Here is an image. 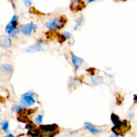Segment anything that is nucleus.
<instances>
[{
    "label": "nucleus",
    "mask_w": 137,
    "mask_h": 137,
    "mask_svg": "<svg viewBox=\"0 0 137 137\" xmlns=\"http://www.w3.org/2000/svg\"><path fill=\"white\" fill-rule=\"evenodd\" d=\"M111 120H112V122H113V124H114V126L118 125L121 122V121L120 120L118 116L114 114H112V115H111Z\"/></svg>",
    "instance_id": "nucleus-13"
},
{
    "label": "nucleus",
    "mask_w": 137,
    "mask_h": 137,
    "mask_svg": "<svg viewBox=\"0 0 137 137\" xmlns=\"http://www.w3.org/2000/svg\"><path fill=\"white\" fill-rule=\"evenodd\" d=\"M12 46V40L8 36H2V47L4 49H9Z\"/></svg>",
    "instance_id": "nucleus-9"
},
{
    "label": "nucleus",
    "mask_w": 137,
    "mask_h": 137,
    "mask_svg": "<svg viewBox=\"0 0 137 137\" xmlns=\"http://www.w3.org/2000/svg\"><path fill=\"white\" fill-rule=\"evenodd\" d=\"M23 2H24V4L26 7H30L32 5V2L31 0H23Z\"/></svg>",
    "instance_id": "nucleus-19"
},
{
    "label": "nucleus",
    "mask_w": 137,
    "mask_h": 137,
    "mask_svg": "<svg viewBox=\"0 0 137 137\" xmlns=\"http://www.w3.org/2000/svg\"><path fill=\"white\" fill-rule=\"evenodd\" d=\"M71 59L72 65L74 68V72H76L78 69L80 67V66L84 63V60L82 58L77 56L72 53H71Z\"/></svg>",
    "instance_id": "nucleus-6"
},
{
    "label": "nucleus",
    "mask_w": 137,
    "mask_h": 137,
    "mask_svg": "<svg viewBox=\"0 0 137 137\" xmlns=\"http://www.w3.org/2000/svg\"><path fill=\"white\" fill-rule=\"evenodd\" d=\"M0 70L3 73L6 75H11L13 73V67L9 64H3L1 66Z\"/></svg>",
    "instance_id": "nucleus-11"
},
{
    "label": "nucleus",
    "mask_w": 137,
    "mask_h": 137,
    "mask_svg": "<svg viewBox=\"0 0 137 137\" xmlns=\"http://www.w3.org/2000/svg\"><path fill=\"white\" fill-rule=\"evenodd\" d=\"M1 124H2V129L3 130V131L6 133H8L9 132V122L7 121H3L1 123Z\"/></svg>",
    "instance_id": "nucleus-15"
},
{
    "label": "nucleus",
    "mask_w": 137,
    "mask_h": 137,
    "mask_svg": "<svg viewBox=\"0 0 137 137\" xmlns=\"http://www.w3.org/2000/svg\"><path fill=\"white\" fill-rule=\"evenodd\" d=\"M84 3L82 2V0H74L71 6H70V8L72 9V10L78 11L81 10L82 8L84 7Z\"/></svg>",
    "instance_id": "nucleus-8"
},
{
    "label": "nucleus",
    "mask_w": 137,
    "mask_h": 137,
    "mask_svg": "<svg viewBox=\"0 0 137 137\" xmlns=\"http://www.w3.org/2000/svg\"><path fill=\"white\" fill-rule=\"evenodd\" d=\"M83 21H84V18L82 16L78 18L77 20H76V25H75L74 28V30H78L79 28L81 27V26H82V23H83Z\"/></svg>",
    "instance_id": "nucleus-14"
},
{
    "label": "nucleus",
    "mask_w": 137,
    "mask_h": 137,
    "mask_svg": "<svg viewBox=\"0 0 137 137\" xmlns=\"http://www.w3.org/2000/svg\"><path fill=\"white\" fill-rule=\"evenodd\" d=\"M39 129L40 133L38 137H54L59 133L58 126L55 124L40 125Z\"/></svg>",
    "instance_id": "nucleus-1"
},
{
    "label": "nucleus",
    "mask_w": 137,
    "mask_h": 137,
    "mask_svg": "<svg viewBox=\"0 0 137 137\" xmlns=\"http://www.w3.org/2000/svg\"><path fill=\"white\" fill-rule=\"evenodd\" d=\"M130 128V124L126 120H124L120 123L118 125L114 126L112 128L113 133L117 134V135H123L126 131H128Z\"/></svg>",
    "instance_id": "nucleus-4"
},
{
    "label": "nucleus",
    "mask_w": 137,
    "mask_h": 137,
    "mask_svg": "<svg viewBox=\"0 0 137 137\" xmlns=\"http://www.w3.org/2000/svg\"><path fill=\"white\" fill-rule=\"evenodd\" d=\"M43 47L42 46L41 42H37L36 44H34L33 45L30 46L26 49H25V51L28 53H34L36 52L43 51Z\"/></svg>",
    "instance_id": "nucleus-7"
},
{
    "label": "nucleus",
    "mask_w": 137,
    "mask_h": 137,
    "mask_svg": "<svg viewBox=\"0 0 137 137\" xmlns=\"http://www.w3.org/2000/svg\"><path fill=\"white\" fill-rule=\"evenodd\" d=\"M63 36H64L65 39H68V40H70V39H72L71 34L68 32H63Z\"/></svg>",
    "instance_id": "nucleus-18"
},
{
    "label": "nucleus",
    "mask_w": 137,
    "mask_h": 137,
    "mask_svg": "<svg viewBox=\"0 0 137 137\" xmlns=\"http://www.w3.org/2000/svg\"><path fill=\"white\" fill-rule=\"evenodd\" d=\"M12 109L13 112H16V113H20L21 112H22L23 108H22L20 105H13Z\"/></svg>",
    "instance_id": "nucleus-16"
},
{
    "label": "nucleus",
    "mask_w": 137,
    "mask_h": 137,
    "mask_svg": "<svg viewBox=\"0 0 137 137\" xmlns=\"http://www.w3.org/2000/svg\"><path fill=\"white\" fill-rule=\"evenodd\" d=\"M66 23V18L63 16L56 17L45 23V26L51 31H56L64 26Z\"/></svg>",
    "instance_id": "nucleus-2"
},
{
    "label": "nucleus",
    "mask_w": 137,
    "mask_h": 137,
    "mask_svg": "<svg viewBox=\"0 0 137 137\" xmlns=\"http://www.w3.org/2000/svg\"><path fill=\"white\" fill-rule=\"evenodd\" d=\"M5 137H15V136L13 135V134H7V135H6Z\"/></svg>",
    "instance_id": "nucleus-21"
},
{
    "label": "nucleus",
    "mask_w": 137,
    "mask_h": 137,
    "mask_svg": "<svg viewBox=\"0 0 137 137\" xmlns=\"http://www.w3.org/2000/svg\"><path fill=\"white\" fill-rule=\"evenodd\" d=\"M95 1H96V0H88L87 2H88V3H92V2H95Z\"/></svg>",
    "instance_id": "nucleus-22"
},
{
    "label": "nucleus",
    "mask_w": 137,
    "mask_h": 137,
    "mask_svg": "<svg viewBox=\"0 0 137 137\" xmlns=\"http://www.w3.org/2000/svg\"><path fill=\"white\" fill-rule=\"evenodd\" d=\"M37 28L38 26L36 24H33V23H28L21 27V31L24 35L29 36L32 34V32L37 29Z\"/></svg>",
    "instance_id": "nucleus-5"
},
{
    "label": "nucleus",
    "mask_w": 137,
    "mask_h": 137,
    "mask_svg": "<svg viewBox=\"0 0 137 137\" xmlns=\"http://www.w3.org/2000/svg\"><path fill=\"white\" fill-rule=\"evenodd\" d=\"M91 81H92V84L94 86H98V85L101 84L103 83V79L102 78L100 77H97V76H94L91 78Z\"/></svg>",
    "instance_id": "nucleus-12"
},
{
    "label": "nucleus",
    "mask_w": 137,
    "mask_h": 137,
    "mask_svg": "<svg viewBox=\"0 0 137 137\" xmlns=\"http://www.w3.org/2000/svg\"><path fill=\"white\" fill-rule=\"evenodd\" d=\"M43 120V116L42 115H38L35 119V124H40L42 122Z\"/></svg>",
    "instance_id": "nucleus-17"
},
{
    "label": "nucleus",
    "mask_w": 137,
    "mask_h": 137,
    "mask_svg": "<svg viewBox=\"0 0 137 137\" xmlns=\"http://www.w3.org/2000/svg\"><path fill=\"white\" fill-rule=\"evenodd\" d=\"M34 95L35 93L32 91H28L27 93L22 95L21 97L19 105L23 108L33 106L35 102V99L34 98Z\"/></svg>",
    "instance_id": "nucleus-3"
},
{
    "label": "nucleus",
    "mask_w": 137,
    "mask_h": 137,
    "mask_svg": "<svg viewBox=\"0 0 137 137\" xmlns=\"http://www.w3.org/2000/svg\"><path fill=\"white\" fill-rule=\"evenodd\" d=\"M108 137H118V135H117V134H114V133H113V134H110V135Z\"/></svg>",
    "instance_id": "nucleus-20"
},
{
    "label": "nucleus",
    "mask_w": 137,
    "mask_h": 137,
    "mask_svg": "<svg viewBox=\"0 0 137 137\" xmlns=\"http://www.w3.org/2000/svg\"><path fill=\"white\" fill-rule=\"evenodd\" d=\"M84 126L86 128V129H87L90 133H91L92 134H99L102 132V130L99 129V128H97L94 126L90 122H86L84 124Z\"/></svg>",
    "instance_id": "nucleus-10"
}]
</instances>
